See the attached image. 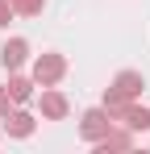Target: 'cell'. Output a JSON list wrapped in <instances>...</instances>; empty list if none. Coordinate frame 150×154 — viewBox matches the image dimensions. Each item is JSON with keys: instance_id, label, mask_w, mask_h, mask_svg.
I'll return each instance as SVG.
<instances>
[{"instance_id": "obj_5", "label": "cell", "mask_w": 150, "mask_h": 154, "mask_svg": "<svg viewBox=\"0 0 150 154\" xmlns=\"http://www.w3.org/2000/svg\"><path fill=\"white\" fill-rule=\"evenodd\" d=\"M113 92H117V96H125V100H138V96L146 92V79H142V71H121V75L113 79Z\"/></svg>"}, {"instance_id": "obj_7", "label": "cell", "mask_w": 150, "mask_h": 154, "mask_svg": "<svg viewBox=\"0 0 150 154\" xmlns=\"http://www.w3.org/2000/svg\"><path fill=\"white\" fill-rule=\"evenodd\" d=\"M33 125H38V121H33L29 112H21V108H13V112L4 117V133H8V137H29Z\"/></svg>"}, {"instance_id": "obj_11", "label": "cell", "mask_w": 150, "mask_h": 154, "mask_svg": "<svg viewBox=\"0 0 150 154\" xmlns=\"http://www.w3.org/2000/svg\"><path fill=\"white\" fill-rule=\"evenodd\" d=\"M8 21H13V4H8V0H0V29L8 25Z\"/></svg>"}, {"instance_id": "obj_4", "label": "cell", "mask_w": 150, "mask_h": 154, "mask_svg": "<svg viewBox=\"0 0 150 154\" xmlns=\"http://www.w3.org/2000/svg\"><path fill=\"white\" fill-rule=\"evenodd\" d=\"M38 108H42V117H46V121H63L71 104H67V96H63V92H54V88H42V100H38Z\"/></svg>"}, {"instance_id": "obj_8", "label": "cell", "mask_w": 150, "mask_h": 154, "mask_svg": "<svg viewBox=\"0 0 150 154\" xmlns=\"http://www.w3.org/2000/svg\"><path fill=\"white\" fill-rule=\"evenodd\" d=\"M8 96H13V104H25L29 96H33V79L13 75V79H8Z\"/></svg>"}, {"instance_id": "obj_10", "label": "cell", "mask_w": 150, "mask_h": 154, "mask_svg": "<svg viewBox=\"0 0 150 154\" xmlns=\"http://www.w3.org/2000/svg\"><path fill=\"white\" fill-rule=\"evenodd\" d=\"M13 112V96H8V88H0V121Z\"/></svg>"}, {"instance_id": "obj_9", "label": "cell", "mask_w": 150, "mask_h": 154, "mask_svg": "<svg viewBox=\"0 0 150 154\" xmlns=\"http://www.w3.org/2000/svg\"><path fill=\"white\" fill-rule=\"evenodd\" d=\"M8 4H13V13H21V17H38L46 0H8Z\"/></svg>"}, {"instance_id": "obj_6", "label": "cell", "mask_w": 150, "mask_h": 154, "mask_svg": "<svg viewBox=\"0 0 150 154\" xmlns=\"http://www.w3.org/2000/svg\"><path fill=\"white\" fill-rule=\"evenodd\" d=\"M117 125L133 129V133H142V129H150V108H146V104H138V100H129V104H125V112H121V121H117Z\"/></svg>"}, {"instance_id": "obj_1", "label": "cell", "mask_w": 150, "mask_h": 154, "mask_svg": "<svg viewBox=\"0 0 150 154\" xmlns=\"http://www.w3.org/2000/svg\"><path fill=\"white\" fill-rule=\"evenodd\" d=\"M63 75H67V58L63 54H38L33 58V83L38 88H54Z\"/></svg>"}, {"instance_id": "obj_2", "label": "cell", "mask_w": 150, "mask_h": 154, "mask_svg": "<svg viewBox=\"0 0 150 154\" xmlns=\"http://www.w3.org/2000/svg\"><path fill=\"white\" fill-rule=\"evenodd\" d=\"M108 129H113V117H108L104 108H88V112L79 117V137H83V142H92V146H96Z\"/></svg>"}, {"instance_id": "obj_3", "label": "cell", "mask_w": 150, "mask_h": 154, "mask_svg": "<svg viewBox=\"0 0 150 154\" xmlns=\"http://www.w3.org/2000/svg\"><path fill=\"white\" fill-rule=\"evenodd\" d=\"M25 58H29V42H25V38H8V42L0 46V63H4L8 71H21Z\"/></svg>"}]
</instances>
